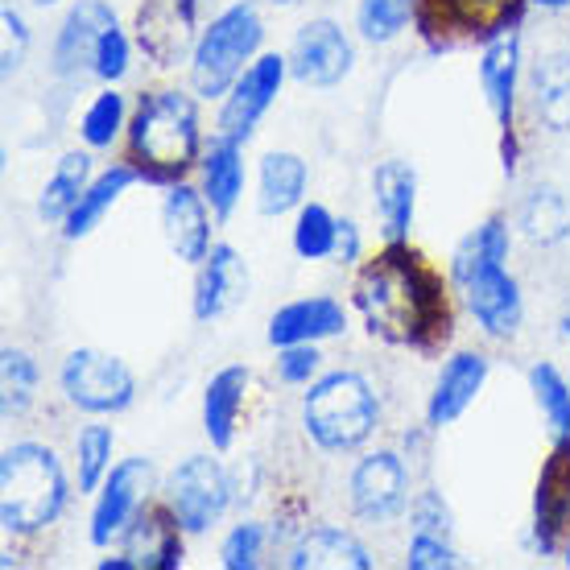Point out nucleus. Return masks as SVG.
<instances>
[{
    "mask_svg": "<svg viewBox=\"0 0 570 570\" xmlns=\"http://www.w3.org/2000/svg\"><path fill=\"white\" fill-rule=\"evenodd\" d=\"M265 42V21H261L253 0H236L212 26L199 33V46L190 55V87L203 100H219L228 96L236 79H240L261 55Z\"/></svg>",
    "mask_w": 570,
    "mask_h": 570,
    "instance_id": "nucleus-6",
    "label": "nucleus"
},
{
    "mask_svg": "<svg viewBox=\"0 0 570 570\" xmlns=\"http://www.w3.org/2000/svg\"><path fill=\"white\" fill-rule=\"evenodd\" d=\"M207 195L186 183H174L161 199V228L170 240L174 257L186 265H203L212 253V215H207Z\"/></svg>",
    "mask_w": 570,
    "mask_h": 570,
    "instance_id": "nucleus-17",
    "label": "nucleus"
},
{
    "mask_svg": "<svg viewBox=\"0 0 570 570\" xmlns=\"http://www.w3.org/2000/svg\"><path fill=\"white\" fill-rule=\"evenodd\" d=\"M289 570H372V554L335 525H314L285 558Z\"/></svg>",
    "mask_w": 570,
    "mask_h": 570,
    "instance_id": "nucleus-25",
    "label": "nucleus"
},
{
    "mask_svg": "<svg viewBox=\"0 0 570 570\" xmlns=\"http://www.w3.org/2000/svg\"><path fill=\"white\" fill-rule=\"evenodd\" d=\"M116 26V13L108 0H79L71 13L62 17L55 38V75L75 79L79 71L96 67L100 38Z\"/></svg>",
    "mask_w": 570,
    "mask_h": 570,
    "instance_id": "nucleus-18",
    "label": "nucleus"
},
{
    "mask_svg": "<svg viewBox=\"0 0 570 570\" xmlns=\"http://www.w3.org/2000/svg\"><path fill=\"white\" fill-rule=\"evenodd\" d=\"M372 207H376L385 240H410L417 212V174L410 161L389 157L372 170Z\"/></svg>",
    "mask_w": 570,
    "mask_h": 570,
    "instance_id": "nucleus-22",
    "label": "nucleus"
},
{
    "mask_svg": "<svg viewBox=\"0 0 570 570\" xmlns=\"http://www.w3.org/2000/svg\"><path fill=\"white\" fill-rule=\"evenodd\" d=\"M129 161L141 183L174 186L203 154V120L195 96L178 87H157L132 108L129 120Z\"/></svg>",
    "mask_w": 570,
    "mask_h": 570,
    "instance_id": "nucleus-3",
    "label": "nucleus"
},
{
    "mask_svg": "<svg viewBox=\"0 0 570 570\" xmlns=\"http://www.w3.org/2000/svg\"><path fill=\"white\" fill-rule=\"evenodd\" d=\"M517 75H521V33L509 29L492 38L480 55V87L500 125V157L509 174L517 166Z\"/></svg>",
    "mask_w": 570,
    "mask_h": 570,
    "instance_id": "nucleus-12",
    "label": "nucleus"
},
{
    "mask_svg": "<svg viewBox=\"0 0 570 570\" xmlns=\"http://www.w3.org/2000/svg\"><path fill=\"white\" fill-rule=\"evenodd\" d=\"M0 26H4L0 62H4V75H17V71H21V62H26V55H29V26H26V17L17 13L13 4H4V13H0Z\"/></svg>",
    "mask_w": 570,
    "mask_h": 570,
    "instance_id": "nucleus-42",
    "label": "nucleus"
},
{
    "mask_svg": "<svg viewBox=\"0 0 570 570\" xmlns=\"http://www.w3.org/2000/svg\"><path fill=\"white\" fill-rule=\"evenodd\" d=\"M376 422H381L376 393H372L368 376L352 368L318 376L311 393L302 397V430L327 455L360 451L376 434Z\"/></svg>",
    "mask_w": 570,
    "mask_h": 570,
    "instance_id": "nucleus-5",
    "label": "nucleus"
},
{
    "mask_svg": "<svg viewBox=\"0 0 570 570\" xmlns=\"http://www.w3.org/2000/svg\"><path fill=\"white\" fill-rule=\"evenodd\" d=\"M306 186H311V170H306V161L298 154L273 149V154L261 157V215L298 212L302 203H306Z\"/></svg>",
    "mask_w": 570,
    "mask_h": 570,
    "instance_id": "nucleus-27",
    "label": "nucleus"
},
{
    "mask_svg": "<svg viewBox=\"0 0 570 570\" xmlns=\"http://www.w3.org/2000/svg\"><path fill=\"white\" fill-rule=\"evenodd\" d=\"M335 240H340V219L323 203H302L294 219V253L302 261L335 257Z\"/></svg>",
    "mask_w": 570,
    "mask_h": 570,
    "instance_id": "nucleus-33",
    "label": "nucleus"
},
{
    "mask_svg": "<svg viewBox=\"0 0 570 570\" xmlns=\"http://www.w3.org/2000/svg\"><path fill=\"white\" fill-rule=\"evenodd\" d=\"M318 347L314 343H289V347H277V376L282 385H311L314 372H318Z\"/></svg>",
    "mask_w": 570,
    "mask_h": 570,
    "instance_id": "nucleus-40",
    "label": "nucleus"
},
{
    "mask_svg": "<svg viewBox=\"0 0 570 570\" xmlns=\"http://www.w3.org/2000/svg\"><path fill=\"white\" fill-rule=\"evenodd\" d=\"M529 0H417V29L434 46L459 42H492L500 33L521 26Z\"/></svg>",
    "mask_w": 570,
    "mask_h": 570,
    "instance_id": "nucleus-9",
    "label": "nucleus"
},
{
    "mask_svg": "<svg viewBox=\"0 0 570 570\" xmlns=\"http://www.w3.org/2000/svg\"><path fill=\"white\" fill-rule=\"evenodd\" d=\"M0 381H4V417H21L33 405V393H38V360L21 352V347H4L0 356Z\"/></svg>",
    "mask_w": 570,
    "mask_h": 570,
    "instance_id": "nucleus-36",
    "label": "nucleus"
},
{
    "mask_svg": "<svg viewBox=\"0 0 570 570\" xmlns=\"http://www.w3.org/2000/svg\"><path fill=\"white\" fill-rule=\"evenodd\" d=\"M244 294H248V265L232 244H215L207 261L199 265V277H195V302H190L195 318L212 323L219 314L236 311Z\"/></svg>",
    "mask_w": 570,
    "mask_h": 570,
    "instance_id": "nucleus-20",
    "label": "nucleus"
},
{
    "mask_svg": "<svg viewBox=\"0 0 570 570\" xmlns=\"http://www.w3.org/2000/svg\"><path fill=\"white\" fill-rule=\"evenodd\" d=\"M417 13V0H360L356 9V29L360 38L385 46L401 38V29L410 26V17Z\"/></svg>",
    "mask_w": 570,
    "mask_h": 570,
    "instance_id": "nucleus-37",
    "label": "nucleus"
},
{
    "mask_svg": "<svg viewBox=\"0 0 570 570\" xmlns=\"http://www.w3.org/2000/svg\"><path fill=\"white\" fill-rule=\"evenodd\" d=\"M137 178H141V174H137L132 161H116V166H108L104 174H96V178L87 183L83 199L75 203V212L67 215L62 236H67V240H83V236H91V232L100 228L104 215L116 207V199H120Z\"/></svg>",
    "mask_w": 570,
    "mask_h": 570,
    "instance_id": "nucleus-26",
    "label": "nucleus"
},
{
    "mask_svg": "<svg viewBox=\"0 0 570 570\" xmlns=\"http://www.w3.org/2000/svg\"><path fill=\"white\" fill-rule=\"evenodd\" d=\"M347 331V311L335 298H298L282 306L269 318V343L289 347V343H323Z\"/></svg>",
    "mask_w": 570,
    "mask_h": 570,
    "instance_id": "nucleus-23",
    "label": "nucleus"
},
{
    "mask_svg": "<svg viewBox=\"0 0 570 570\" xmlns=\"http://www.w3.org/2000/svg\"><path fill=\"white\" fill-rule=\"evenodd\" d=\"M410 517H414V533H439V538H451V509L439 492H422V497L410 504Z\"/></svg>",
    "mask_w": 570,
    "mask_h": 570,
    "instance_id": "nucleus-43",
    "label": "nucleus"
},
{
    "mask_svg": "<svg viewBox=\"0 0 570 570\" xmlns=\"http://www.w3.org/2000/svg\"><path fill=\"white\" fill-rule=\"evenodd\" d=\"M356 311L376 340L414 352H439L455 331L451 285L410 240H385L360 269Z\"/></svg>",
    "mask_w": 570,
    "mask_h": 570,
    "instance_id": "nucleus-1",
    "label": "nucleus"
},
{
    "mask_svg": "<svg viewBox=\"0 0 570 570\" xmlns=\"http://www.w3.org/2000/svg\"><path fill=\"white\" fill-rule=\"evenodd\" d=\"M570 533V439H554L533 488V550L550 558Z\"/></svg>",
    "mask_w": 570,
    "mask_h": 570,
    "instance_id": "nucleus-16",
    "label": "nucleus"
},
{
    "mask_svg": "<svg viewBox=\"0 0 570 570\" xmlns=\"http://www.w3.org/2000/svg\"><path fill=\"white\" fill-rule=\"evenodd\" d=\"M129 55H132V46H129V38H125V29L112 26L100 38V50H96V67H91V75H100L104 83L125 79V75H129Z\"/></svg>",
    "mask_w": 570,
    "mask_h": 570,
    "instance_id": "nucleus-39",
    "label": "nucleus"
},
{
    "mask_svg": "<svg viewBox=\"0 0 570 570\" xmlns=\"http://www.w3.org/2000/svg\"><path fill=\"white\" fill-rule=\"evenodd\" d=\"M58 385L67 393L75 410H83L91 417L104 414H125L137 401V376L120 356L100 352V347H79L62 360Z\"/></svg>",
    "mask_w": 570,
    "mask_h": 570,
    "instance_id": "nucleus-7",
    "label": "nucleus"
},
{
    "mask_svg": "<svg viewBox=\"0 0 570 570\" xmlns=\"http://www.w3.org/2000/svg\"><path fill=\"white\" fill-rule=\"evenodd\" d=\"M149 492H154V463L141 455H129L112 463L108 480L96 492V509H91V529L87 538L91 546H112L116 538H125V529L132 525V517L149 504Z\"/></svg>",
    "mask_w": 570,
    "mask_h": 570,
    "instance_id": "nucleus-11",
    "label": "nucleus"
},
{
    "mask_svg": "<svg viewBox=\"0 0 570 570\" xmlns=\"http://www.w3.org/2000/svg\"><path fill=\"white\" fill-rule=\"evenodd\" d=\"M529 4H538V9H550V13H558V9H570V0H529Z\"/></svg>",
    "mask_w": 570,
    "mask_h": 570,
    "instance_id": "nucleus-46",
    "label": "nucleus"
},
{
    "mask_svg": "<svg viewBox=\"0 0 570 570\" xmlns=\"http://www.w3.org/2000/svg\"><path fill=\"white\" fill-rule=\"evenodd\" d=\"M203 166V195L212 203L215 219H232L236 203L244 195V154L240 141H228V137H215L212 149L199 157Z\"/></svg>",
    "mask_w": 570,
    "mask_h": 570,
    "instance_id": "nucleus-29",
    "label": "nucleus"
},
{
    "mask_svg": "<svg viewBox=\"0 0 570 570\" xmlns=\"http://www.w3.org/2000/svg\"><path fill=\"white\" fill-rule=\"evenodd\" d=\"M529 96L533 112L550 132H570V55L554 50L542 55L529 71Z\"/></svg>",
    "mask_w": 570,
    "mask_h": 570,
    "instance_id": "nucleus-28",
    "label": "nucleus"
},
{
    "mask_svg": "<svg viewBox=\"0 0 570 570\" xmlns=\"http://www.w3.org/2000/svg\"><path fill=\"white\" fill-rule=\"evenodd\" d=\"M405 562H410V570H451V567H459V554L451 550L446 538H439V533H414Z\"/></svg>",
    "mask_w": 570,
    "mask_h": 570,
    "instance_id": "nucleus-41",
    "label": "nucleus"
},
{
    "mask_svg": "<svg viewBox=\"0 0 570 570\" xmlns=\"http://www.w3.org/2000/svg\"><path fill=\"white\" fill-rule=\"evenodd\" d=\"M137 562H132L129 554H120V558H100V570H132Z\"/></svg>",
    "mask_w": 570,
    "mask_h": 570,
    "instance_id": "nucleus-45",
    "label": "nucleus"
},
{
    "mask_svg": "<svg viewBox=\"0 0 570 570\" xmlns=\"http://www.w3.org/2000/svg\"><path fill=\"white\" fill-rule=\"evenodd\" d=\"M183 533L174 509L161 500H149L141 513L132 517V525L125 529V554L145 570H178L183 567Z\"/></svg>",
    "mask_w": 570,
    "mask_h": 570,
    "instance_id": "nucleus-19",
    "label": "nucleus"
},
{
    "mask_svg": "<svg viewBox=\"0 0 570 570\" xmlns=\"http://www.w3.org/2000/svg\"><path fill=\"white\" fill-rule=\"evenodd\" d=\"M509 244H513L509 240V224L500 215H492L459 244L455 257H451V282L459 285L468 311L475 314V323L492 340H513L521 331V318H525L521 285H517L513 273L504 269Z\"/></svg>",
    "mask_w": 570,
    "mask_h": 570,
    "instance_id": "nucleus-2",
    "label": "nucleus"
},
{
    "mask_svg": "<svg viewBox=\"0 0 570 570\" xmlns=\"http://www.w3.org/2000/svg\"><path fill=\"white\" fill-rule=\"evenodd\" d=\"M567 567H570V533H567Z\"/></svg>",
    "mask_w": 570,
    "mask_h": 570,
    "instance_id": "nucleus-48",
    "label": "nucleus"
},
{
    "mask_svg": "<svg viewBox=\"0 0 570 570\" xmlns=\"http://www.w3.org/2000/svg\"><path fill=\"white\" fill-rule=\"evenodd\" d=\"M265 4H282L285 9V4H298V0H265Z\"/></svg>",
    "mask_w": 570,
    "mask_h": 570,
    "instance_id": "nucleus-47",
    "label": "nucleus"
},
{
    "mask_svg": "<svg viewBox=\"0 0 570 570\" xmlns=\"http://www.w3.org/2000/svg\"><path fill=\"white\" fill-rule=\"evenodd\" d=\"M517 228L525 232V240L542 244H562L570 236V199L558 186H538L529 190L521 212H517Z\"/></svg>",
    "mask_w": 570,
    "mask_h": 570,
    "instance_id": "nucleus-31",
    "label": "nucleus"
},
{
    "mask_svg": "<svg viewBox=\"0 0 570 570\" xmlns=\"http://www.w3.org/2000/svg\"><path fill=\"white\" fill-rule=\"evenodd\" d=\"M248 381L253 376H248L244 364H228V368L215 372L207 389H203V434L212 439L215 451H232V442H236Z\"/></svg>",
    "mask_w": 570,
    "mask_h": 570,
    "instance_id": "nucleus-24",
    "label": "nucleus"
},
{
    "mask_svg": "<svg viewBox=\"0 0 570 570\" xmlns=\"http://www.w3.org/2000/svg\"><path fill=\"white\" fill-rule=\"evenodd\" d=\"M116 434L112 426H83L75 439V468H79V492H100V484L112 471Z\"/></svg>",
    "mask_w": 570,
    "mask_h": 570,
    "instance_id": "nucleus-32",
    "label": "nucleus"
},
{
    "mask_svg": "<svg viewBox=\"0 0 570 570\" xmlns=\"http://www.w3.org/2000/svg\"><path fill=\"white\" fill-rule=\"evenodd\" d=\"M529 389L542 405V417L550 422L554 439H570V381L554 364H533L529 368Z\"/></svg>",
    "mask_w": 570,
    "mask_h": 570,
    "instance_id": "nucleus-34",
    "label": "nucleus"
},
{
    "mask_svg": "<svg viewBox=\"0 0 570 570\" xmlns=\"http://www.w3.org/2000/svg\"><path fill=\"white\" fill-rule=\"evenodd\" d=\"M352 513L368 525H385L410 504V468L397 451H372L352 471Z\"/></svg>",
    "mask_w": 570,
    "mask_h": 570,
    "instance_id": "nucleus-14",
    "label": "nucleus"
},
{
    "mask_svg": "<svg viewBox=\"0 0 570 570\" xmlns=\"http://www.w3.org/2000/svg\"><path fill=\"white\" fill-rule=\"evenodd\" d=\"M356 62V50H352V38L343 33L331 17H314L294 33V46H289V75L298 79L302 87H335L347 79Z\"/></svg>",
    "mask_w": 570,
    "mask_h": 570,
    "instance_id": "nucleus-15",
    "label": "nucleus"
},
{
    "mask_svg": "<svg viewBox=\"0 0 570 570\" xmlns=\"http://www.w3.org/2000/svg\"><path fill=\"white\" fill-rule=\"evenodd\" d=\"M132 38L154 67L170 71L199 46V0H141L132 17Z\"/></svg>",
    "mask_w": 570,
    "mask_h": 570,
    "instance_id": "nucleus-10",
    "label": "nucleus"
},
{
    "mask_svg": "<svg viewBox=\"0 0 570 570\" xmlns=\"http://www.w3.org/2000/svg\"><path fill=\"white\" fill-rule=\"evenodd\" d=\"M488 381V356L480 352H455V356L442 364L434 393L426 401V426L442 430L459 422L471 410V401L480 397V389Z\"/></svg>",
    "mask_w": 570,
    "mask_h": 570,
    "instance_id": "nucleus-21",
    "label": "nucleus"
},
{
    "mask_svg": "<svg viewBox=\"0 0 570 570\" xmlns=\"http://www.w3.org/2000/svg\"><path fill=\"white\" fill-rule=\"evenodd\" d=\"M289 75V58L282 55H257V62L236 79L228 96H224V108H219V137L228 141H248L257 132L261 116L269 112L273 100L282 96V83Z\"/></svg>",
    "mask_w": 570,
    "mask_h": 570,
    "instance_id": "nucleus-13",
    "label": "nucleus"
},
{
    "mask_svg": "<svg viewBox=\"0 0 570 570\" xmlns=\"http://www.w3.org/2000/svg\"><path fill=\"white\" fill-rule=\"evenodd\" d=\"M87 183H91V154L71 149L58 157L55 174L46 178L42 195H38V215L46 224H67V215L75 212V203L83 199Z\"/></svg>",
    "mask_w": 570,
    "mask_h": 570,
    "instance_id": "nucleus-30",
    "label": "nucleus"
},
{
    "mask_svg": "<svg viewBox=\"0 0 570 570\" xmlns=\"http://www.w3.org/2000/svg\"><path fill=\"white\" fill-rule=\"evenodd\" d=\"M360 248H364V240H360V228L352 224V219H340V240H335V261H343V265H356V261H360Z\"/></svg>",
    "mask_w": 570,
    "mask_h": 570,
    "instance_id": "nucleus-44",
    "label": "nucleus"
},
{
    "mask_svg": "<svg viewBox=\"0 0 570 570\" xmlns=\"http://www.w3.org/2000/svg\"><path fill=\"white\" fill-rule=\"evenodd\" d=\"M38 4H58V0H38Z\"/></svg>",
    "mask_w": 570,
    "mask_h": 570,
    "instance_id": "nucleus-49",
    "label": "nucleus"
},
{
    "mask_svg": "<svg viewBox=\"0 0 570 570\" xmlns=\"http://www.w3.org/2000/svg\"><path fill=\"white\" fill-rule=\"evenodd\" d=\"M236 500L232 488V471L212 455H190L170 471L166 480V504L174 509L178 525L199 538L207 529L228 513V504Z\"/></svg>",
    "mask_w": 570,
    "mask_h": 570,
    "instance_id": "nucleus-8",
    "label": "nucleus"
},
{
    "mask_svg": "<svg viewBox=\"0 0 570 570\" xmlns=\"http://www.w3.org/2000/svg\"><path fill=\"white\" fill-rule=\"evenodd\" d=\"M125 129H129V120H125V96L116 87H104L100 96L87 104L83 120H79V137H83L87 149H108Z\"/></svg>",
    "mask_w": 570,
    "mask_h": 570,
    "instance_id": "nucleus-35",
    "label": "nucleus"
},
{
    "mask_svg": "<svg viewBox=\"0 0 570 570\" xmlns=\"http://www.w3.org/2000/svg\"><path fill=\"white\" fill-rule=\"evenodd\" d=\"M265 554V525L257 521H244L224 538L219 546V567L224 570H253Z\"/></svg>",
    "mask_w": 570,
    "mask_h": 570,
    "instance_id": "nucleus-38",
    "label": "nucleus"
},
{
    "mask_svg": "<svg viewBox=\"0 0 570 570\" xmlns=\"http://www.w3.org/2000/svg\"><path fill=\"white\" fill-rule=\"evenodd\" d=\"M71 500V484L62 459L42 442H13L0 459V525L29 538L62 517Z\"/></svg>",
    "mask_w": 570,
    "mask_h": 570,
    "instance_id": "nucleus-4",
    "label": "nucleus"
}]
</instances>
